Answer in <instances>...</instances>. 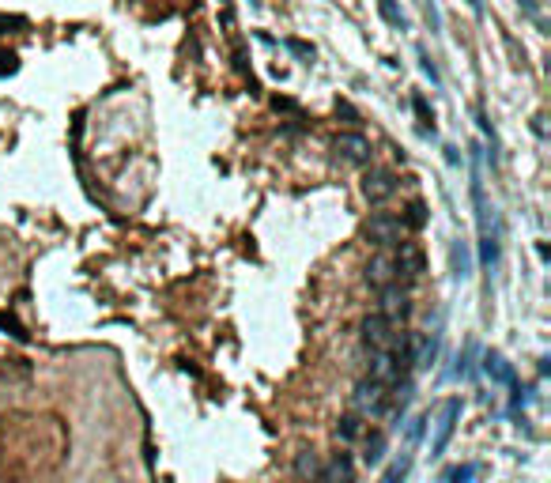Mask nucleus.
I'll use <instances>...</instances> for the list:
<instances>
[{"label":"nucleus","mask_w":551,"mask_h":483,"mask_svg":"<svg viewBox=\"0 0 551 483\" xmlns=\"http://www.w3.org/2000/svg\"><path fill=\"white\" fill-rule=\"evenodd\" d=\"M351 412H355L359 420H370V415L393 412V389H385V385L363 377V382L355 385V393H351Z\"/></svg>","instance_id":"obj_1"},{"label":"nucleus","mask_w":551,"mask_h":483,"mask_svg":"<svg viewBox=\"0 0 551 483\" xmlns=\"http://www.w3.org/2000/svg\"><path fill=\"white\" fill-rule=\"evenodd\" d=\"M363 238L370 241V246H378V253H381V249H397L404 241L401 215H393V212H370V219L363 223Z\"/></svg>","instance_id":"obj_2"},{"label":"nucleus","mask_w":551,"mask_h":483,"mask_svg":"<svg viewBox=\"0 0 551 483\" xmlns=\"http://www.w3.org/2000/svg\"><path fill=\"white\" fill-rule=\"evenodd\" d=\"M366 377L378 382V385H385V389H393V385L408 382L412 374L393 359V351H370V359H366Z\"/></svg>","instance_id":"obj_3"},{"label":"nucleus","mask_w":551,"mask_h":483,"mask_svg":"<svg viewBox=\"0 0 551 483\" xmlns=\"http://www.w3.org/2000/svg\"><path fill=\"white\" fill-rule=\"evenodd\" d=\"M401 189V178H397L393 170H385V166H370L366 170V178H363V193H366V200L370 204H385L393 193Z\"/></svg>","instance_id":"obj_4"},{"label":"nucleus","mask_w":551,"mask_h":483,"mask_svg":"<svg viewBox=\"0 0 551 483\" xmlns=\"http://www.w3.org/2000/svg\"><path fill=\"white\" fill-rule=\"evenodd\" d=\"M381 317L385 321H393V325H401V321H408L412 317V299H408V287L404 284H389V287H381Z\"/></svg>","instance_id":"obj_5"},{"label":"nucleus","mask_w":551,"mask_h":483,"mask_svg":"<svg viewBox=\"0 0 551 483\" xmlns=\"http://www.w3.org/2000/svg\"><path fill=\"white\" fill-rule=\"evenodd\" d=\"M332 151H337L344 163H355V166H366L374 159V148L363 132H340L337 140H332Z\"/></svg>","instance_id":"obj_6"},{"label":"nucleus","mask_w":551,"mask_h":483,"mask_svg":"<svg viewBox=\"0 0 551 483\" xmlns=\"http://www.w3.org/2000/svg\"><path fill=\"white\" fill-rule=\"evenodd\" d=\"M397 328H401V325L385 321L381 313H370V317L363 321V344H366V351H389V344H393Z\"/></svg>","instance_id":"obj_7"},{"label":"nucleus","mask_w":551,"mask_h":483,"mask_svg":"<svg viewBox=\"0 0 551 483\" xmlns=\"http://www.w3.org/2000/svg\"><path fill=\"white\" fill-rule=\"evenodd\" d=\"M393 257H397V279H419L423 276V268H427V257H423V249L415 246V241H408L404 238L401 246L393 249Z\"/></svg>","instance_id":"obj_8"},{"label":"nucleus","mask_w":551,"mask_h":483,"mask_svg":"<svg viewBox=\"0 0 551 483\" xmlns=\"http://www.w3.org/2000/svg\"><path fill=\"white\" fill-rule=\"evenodd\" d=\"M461 408H465V404H461L457 397H453V400H445L442 415H438V431H434V442H430V457H442V453H445V446H450L453 431H457Z\"/></svg>","instance_id":"obj_9"},{"label":"nucleus","mask_w":551,"mask_h":483,"mask_svg":"<svg viewBox=\"0 0 551 483\" xmlns=\"http://www.w3.org/2000/svg\"><path fill=\"white\" fill-rule=\"evenodd\" d=\"M366 284H370L374 291H381V287H389V284H401V279H397L393 249H381V253L370 257V264H366Z\"/></svg>","instance_id":"obj_10"},{"label":"nucleus","mask_w":551,"mask_h":483,"mask_svg":"<svg viewBox=\"0 0 551 483\" xmlns=\"http://www.w3.org/2000/svg\"><path fill=\"white\" fill-rule=\"evenodd\" d=\"M321 483H355V461L351 453H337L329 464H321Z\"/></svg>","instance_id":"obj_11"},{"label":"nucleus","mask_w":551,"mask_h":483,"mask_svg":"<svg viewBox=\"0 0 551 483\" xmlns=\"http://www.w3.org/2000/svg\"><path fill=\"white\" fill-rule=\"evenodd\" d=\"M483 374L491 377V382H499V385H517L514 366H510L506 355H499V351H487L483 355Z\"/></svg>","instance_id":"obj_12"},{"label":"nucleus","mask_w":551,"mask_h":483,"mask_svg":"<svg viewBox=\"0 0 551 483\" xmlns=\"http://www.w3.org/2000/svg\"><path fill=\"white\" fill-rule=\"evenodd\" d=\"M442 351V328H434L430 336H419V348H415V370H430Z\"/></svg>","instance_id":"obj_13"},{"label":"nucleus","mask_w":551,"mask_h":483,"mask_svg":"<svg viewBox=\"0 0 551 483\" xmlns=\"http://www.w3.org/2000/svg\"><path fill=\"white\" fill-rule=\"evenodd\" d=\"M381 457H385V434L363 431V464H381Z\"/></svg>","instance_id":"obj_14"},{"label":"nucleus","mask_w":551,"mask_h":483,"mask_svg":"<svg viewBox=\"0 0 551 483\" xmlns=\"http://www.w3.org/2000/svg\"><path fill=\"white\" fill-rule=\"evenodd\" d=\"M412 110H415V117H419V132L423 136H434V110H430V102H427V95H423V91L412 95Z\"/></svg>","instance_id":"obj_15"},{"label":"nucleus","mask_w":551,"mask_h":483,"mask_svg":"<svg viewBox=\"0 0 551 483\" xmlns=\"http://www.w3.org/2000/svg\"><path fill=\"white\" fill-rule=\"evenodd\" d=\"M453 276L457 279H468L472 276V249H468V241H453Z\"/></svg>","instance_id":"obj_16"},{"label":"nucleus","mask_w":551,"mask_h":483,"mask_svg":"<svg viewBox=\"0 0 551 483\" xmlns=\"http://www.w3.org/2000/svg\"><path fill=\"white\" fill-rule=\"evenodd\" d=\"M294 472H299L306 483H314L317 476H321V461H317V453L314 449H302L299 457H294Z\"/></svg>","instance_id":"obj_17"},{"label":"nucleus","mask_w":551,"mask_h":483,"mask_svg":"<svg viewBox=\"0 0 551 483\" xmlns=\"http://www.w3.org/2000/svg\"><path fill=\"white\" fill-rule=\"evenodd\" d=\"M378 15L389 23V27H397V30H408V27H412L408 15L401 12V4H397V0H378Z\"/></svg>","instance_id":"obj_18"},{"label":"nucleus","mask_w":551,"mask_h":483,"mask_svg":"<svg viewBox=\"0 0 551 483\" xmlns=\"http://www.w3.org/2000/svg\"><path fill=\"white\" fill-rule=\"evenodd\" d=\"M476 125H480L483 140L491 144V151H487V163H491V170H494V166H499V136H494V125H491V117H487L483 110L476 114Z\"/></svg>","instance_id":"obj_19"},{"label":"nucleus","mask_w":551,"mask_h":483,"mask_svg":"<svg viewBox=\"0 0 551 483\" xmlns=\"http://www.w3.org/2000/svg\"><path fill=\"white\" fill-rule=\"evenodd\" d=\"M427 204H423V200H412L408 208H404V215H401V223H404V230H423L427 227Z\"/></svg>","instance_id":"obj_20"},{"label":"nucleus","mask_w":551,"mask_h":483,"mask_svg":"<svg viewBox=\"0 0 551 483\" xmlns=\"http://www.w3.org/2000/svg\"><path fill=\"white\" fill-rule=\"evenodd\" d=\"M337 438H340V442H355V438H363V420H359L355 412L340 415V423H337Z\"/></svg>","instance_id":"obj_21"},{"label":"nucleus","mask_w":551,"mask_h":483,"mask_svg":"<svg viewBox=\"0 0 551 483\" xmlns=\"http://www.w3.org/2000/svg\"><path fill=\"white\" fill-rule=\"evenodd\" d=\"M412 461H415V457H412V453H404L401 461H393V464H389V469H385V476H381L378 483H404V480H408V472H412Z\"/></svg>","instance_id":"obj_22"},{"label":"nucleus","mask_w":551,"mask_h":483,"mask_svg":"<svg viewBox=\"0 0 551 483\" xmlns=\"http://www.w3.org/2000/svg\"><path fill=\"white\" fill-rule=\"evenodd\" d=\"M476 355H480V348H476V340H468V344H465V351L457 355V370H453V374H461V377H472V374H476V366H472V362H476Z\"/></svg>","instance_id":"obj_23"},{"label":"nucleus","mask_w":551,"mask_h":483,"mask_svg":"<svg viewBox=\"0 0 551 483\" xmlns=\"http://www.w3.org/2000/svg\"><path fill=\"white\" fill-rule=\"evenodd\" d=\"M476 464H457V469H445L442 472V483H472L476 480Z\"/></svg>","instance_id":"obj_24"},{"label":"nucleus","mask_w":551,"mask_h":483,"mask_svg":"<svg viewBox=\"0 0 551 483\" xmlns=\"http://www.w3.org/2000/svg\"><path fill=\"white\" fill-rule=\"evenodd\" d=\"M283 46H287V50H291L299 61H306V64L314 61V46H310V42H302V38H283Z\"/></svg>","instance_id":"obj_25"},{"label":"nucleus","mask_w":551,"mask_h":483,"mask_svg":"<svg viewBox=\"0 0 551 483\" xmlns=\"http://www.w3.org/2000/svg\"><path fill=\"white\" fill-rule=\"evenodd\" d=\"M419 68H423V76H427V79H430V83H434V87H442V76H438L434 61H430V53L423 50V46H419Z\"/></svg>","instance_id":"obj_26"},{"label":"nucleus","mask_w":551,"mask_h":483,"mask_svg":"<svg viewBox=\"0 0 551 483\" xmlns=\"http://www.w3.org/2000/svg\"><path fill=\"white\" fill-rule=\"evenodd\" d=\"M0 328H4V333H12L15 340H23V344H27V333H23V325L12 317V313H0Z\"/></svg>","instance_id":"obj_27"},{"label":"nucleus","mask_w":551,"mask_h":483,"mask_svg":"<svg viewBox=\"0 0 551 483\" xmlns=\"http://www.w3.org/2000/svg\"><path fill=\"white\" fill-rule=\"evenodd\" d=\"M337 114H340V117H348V125H351V128L363 125V117H359V110L351 106V102H337Z\"/></svg>","instance_id":"obj_28"},{"label":"nucleus","mask_w":551,"mask_h":483,"mask_svg":"<svg viewBox=\"0 0 551 483\" xmlns=\"http://www.w3.org/2000/svg\"><path fill=\"white\" fill-rule=\"evenodd\" d=\"M427 423H430V415H415L412 420V426H408V442L415 446V442L423 438V431H427Z\"/></svg>","instance_id":"obj_29"},{"label":"nucleus","mask_w":551,"mask_h":483,"mask_svg":"<svg viewBox=\"0 0 551 483\" xmlns=\"http://www.w3.org/2000/svg\"><path fill=\"white\" fill-rule=\"evenodd\" d=\"M272 106H276V110H287V114H299V102H294V99H283V95H276Z\"/></svg>","instance_id":"obj_30"},{"label":"nucleus","mask_w":551,"mask_h":483,"mask_svg":"<svg viewBox=\"0 0 551 483\" xmlns=\"http://www.w3.org/2000/svg\"><path fill=\"white\" fill-rule=\"evenodd\" d=\"M19 68V64H15V53H0V76H4V72H15Z\"/></svg>","instance_id":"obj_31"},{"label":"nucleus","mask_w":551,"mask_h":483,"mask_svg":"<svg viewBox=\"0 0 551 483\" xmlns=\"http://www.w3.org/2000/svg\"><path fill=\"white\" fill-rule=\"evenodd\" d=\"M445 163H450V166H461V151L453 148V144H445Z\"/></svg>","instance_id":"obj_32"},{"label":"nucleus","mask_w":551,"mask_h":483,"mask_svg":"<svg viewBox=\"0 0 551 483\" xmlns=\"http://www.w3.org/2000/svg\"><path fill=\"white\" fill-rule=\"evenodd\" d=\"M234 68L238 72H250V64H246V50H234Z\"/></svg>","instance_id":"obj_33"},{"label":"nucleus","mask_w":551,"mask_h":483,"mask_svg":"<svg viewBox=\"0 0 551 483\" xmlns=\"http://www.w3.org/2000/svg\"><path fill=\"white\" fill-rule=\"evenodd\" d=\"M468 8H472L476 15H483V4H480V0H468Z\"/></svg>","instance_id":"obj_34"},{"label":"nucleus","mask_w":551,"mask_h":483,"mask_svg":"<svg viewBox=\"0 0 551 483\" xmlns=\"http://www.w3.org/2000/svg\"><path fill=\"white\" fill-rule=\"evenodd\" d=\"M219 4H230V0H219Z\"/></svg>","instance_id":"obj_35"},{"label":"nucleus","mask_w":551,"mask_h":483,"mask_svg":"<svg viewBox=\"0 0 551 483\" xmlns=\"http://www.w3.org/2000/svg\"><path fill=\"white\" fill-rule=\"evenodd\" d=\"M314 483H321V480H314Z\"/></svg>","instance_id":"obj_36"},{"label":"nucleus","mask_w":551,"mask_h":483,"mask_svg":"<svg viewBox=\"0 0 551 483\" xmlns=\"http://www.w3.org/2000/svg\"><path fill=\"white\" fill-rule=\"evenodd\" d=\"M532 4H537V0H532Z\"/></svg>","instance_id":"obj_37"}]
</instances>
